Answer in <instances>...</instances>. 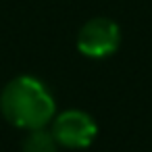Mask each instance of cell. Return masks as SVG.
Listing matches in <instances>:
<instances>
[{
    "mask_svg": "<svg viewBox=\"0 0 152 152\" xmlns=\"http://www.w3.org/2000/svg\"><path fill=\"white\" fill-rule=\"evenodd\" d=\"M0 108L13 125L23 129H42L54 115L52 96L34 77L13 79L0 96Z\"/></svg>",
    "mask_w": 152,
    "mask_h": 152,
    "instance_id": "1",
    "label": "cell"
},
{
    "mask_svg": "<svg viewBox=\"0 0 152 152\" xmlns=\"http://www.w3.org/2000/svg\"><path fill=\"white\" fill-rule=\"evenodd\" d=\"M121 40L119 27L108 21V19H92L88 21L77 38V48L92 58H102L108 56L117 50Z\"/></svg>",
    "mask_w": 152,
    "mask_h": 152,
    "instance_id": "2",
    "label": "cell"
},
{
    "mask_svg": "<svg viewBox=\"0 0 152 152\" xmlns=\"http://www.w3.org/2000/svg\"><path fill=\"white\" fill-rule=\"evenodd\" d=\"M52 135L58 144L69 148H86L96 137V123L81 110H67L56 117Z\"/></svg>",
    "mask_w": 152,
    "mask_h": 152,
    "instance_id": "3",
    "label": "cell"
},
{
    "mask_svg": "<svg viewBox=\"0 0 152 152\" xmlns=\"http://www.w3.org/2000/svg\"><path fill=\"white\" fill-rule=\"evenodd\" d=\"M23 152H56V140L44 129H31L23 144Z\"/></svg>",
    "mask_w": 152,
    "mask_h": 152,
    "instance_id": "4",
    "label": "cell"
}]
</instances>
